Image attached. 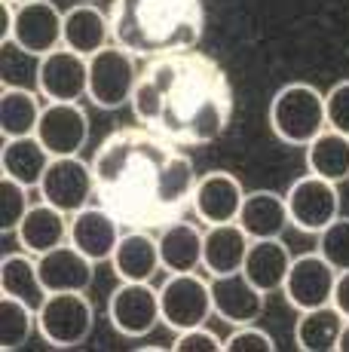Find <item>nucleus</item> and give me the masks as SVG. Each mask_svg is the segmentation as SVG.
<instances>
[{"instance_id": "nucleus-1", "label": "nucleus", "mask_w": 349, "mask_h": 352, "mask_svg": "<svg viewBox=\"0 0 349 352\" xmlns=\"http://www.w3.org/2000/svg\"><path fill=\"white\" fill-rule=\"evenodd\" d=\"M95 196L126 230H159L193 206L196 168L178 144L147 126L107 135L92 157Z\"/></svg>"}, {"instance_id": "nucleus-2", "label": "nucleus", "mask_w": 349, "mask_h": 352, "mask_svg": "<svg viewBox=\"0 0 349 352\" xmlns=\"http://www.w3.org/2000/svg\"><path fill=\"white\" fill-rule=\"evenodd\" d=\"M141 126L178 147L212 144L233 120V86L212 56L196 50L147 58L132 92Z\"/></svg>"}, {"instance_id": "nucleus-3", "label": "nucleus", "mask_w": 349, "mask_h": 352, "mask_svg": "<svg viewBox=\"0 0 349 352\" xmlns=\"http://www.w3.org/2000/svg\"><path fill=\"white\" fill-rule=\"evenodd\" d=\"M111 40L135 58L187 52L203 40L205 10L199 0H113Z\"/></svg>"}, {"instance_id": "nucleus-4", "label": "nucleus", "mask_w": 349, "mask_h": 352, "mask_svg": "<svg viewBox=\"0 0 349 352\" xmlns=\"http://www.w3.org/2000/svg\"><path fill=\"white\" fill-rule=\"evenodd\" d=\"M270 126L279 141L291 147H306L328 129L325 92L313 83H288L270 101Z\"/></svg>"}, {"instance_id": "nucleus-5", "label": "nucleus", "mask_w": 349, "mask_h": 352, "mask_svg": "<svg viewBox=\"0 0 349 352\" xmlns=\"http://www.w3.org/2000/svg\"><path fill=\"white\" fill-rule=\"evenodd\" d=\"M95 309H92L86 291H56L37 309V331L49 346L74 349L89 340Z\"/></svg>"}, {"instance_id": "nucleus-6", "label": "nucleus", "mask_w": 349, "mask_h": 352, "mask_svg": "<svg viewBox=\"0 0 349 352\" xmlns=\"http://www.w3.org/2000/svg\"><path fill=\"white\" fill-rule=\"evenodd\" d=\"M138 65L129 50L117 43H107L95 56H89V96L92 104L104 107V111H117V107L129 104L132 92L138 83Z\"/></svg>"}, {"instance_id": "nucleus-7", "label": "nucleus", "mask_w": 349, "mask_h": 352, "mask_svg": "<svg viewBox=\"0 0 349 352\" xmlns=\"http://www.w3.org/2000/svg\"><path fill=\"white\" fill-rule=\"evenodd\" d=\"M159 313L172 331L205 324L214 313L212 282L199 273H169V279L159 285Z\"/></svg>"}, {"instance_id": "nucleus-8", "label": "nucleus", "mask_w": 349, "mask_h": 352, "mask_svg": "<svg viewBox=\"0 0 349 352\" xmlns=\"http://www.w3.org/2000/svg\"><path fill=\"white\" fill-rule=\"evenodd\" d=\"M37 190L43 196V202L62 208L65 214L83 212L89 206V199L95 196L92 162H83L80 157H52Z\"/></svg>"}, {"instance_id": "nucleus-9", "label": "nucleus", "mask_w": 349, "mask_h": 352, "mask_svg": "<svg viewBox=\"0 0 349 352\" xmlns=\"http://www.w3.org/2000/svg\"><path fill=\"white\" fill-rule=\"evenodd\" d=\"M288 202V218H291V227L304 230V233H315L331 224L340 214V190L337 184L319 178V175H304L297 178L285 193Z\"/></svg>"}, {"instance_id": "nucleus-10", "label": "nucleus", "mask_w": 349, "mask_h": 352, "mask_svg": "<svg viewBox=\"0 0 349 352\" xmlns=\"http://www.w3.org/2000/svg\"><path fill=\"white\" fill-rule=\"evenodd\" d=\"M22 52L31 58H43L52 50L65 46V12L52 0H31V3L16 6V22H12V37Z\"/></svg>"}, {"instance_id": "nucleus-11", "label": "nucleus", "mask_w": 349, "mask_h": 352, "mask_svg": "<svg viewBox=\"0 0 349 352\" xmlns=\"http://www.w3.org/2000/svg\"><path fill=\"white\" fill-rule=\"evenodd\" d=\"M107 319L123 337H147L157 322H163L159 288L150 282H123L107 300Z\"/></svg>"}, {"instance_id": "nucleus-12", "label": "nucleus", "mask_w": 349, "mask_h": 352, "mask_svg": "<svg viewBox=\"0 0 349 352\" xmlns=\"http://www.w3.org/2000/svg\"><path fill=\"white\" fill-rule=\"evenodd\" d=\"M34 135L52 157H80L89 141V113L80 101H49Z\"/></svg>"}, {"instance_id": "nucleus-13", "label": "nucleus", "mask_w": 349, "mask_h": 352, "mask_svg": "<svg viewBox=\"0 0 349 352\" xmlns=\"http://www.w3.org/2000/svg\"><path fill=\"white\" fill-rule=\"evenodd\" d=\"M37 92L49 101H80L89 96V58L58 46L37 62Z\"/></svg>"}, {"instance_id": "nucleus-14", "label": "nucleus", "mask_w": 349, "mask_h": 352, "mask_svg": "<svg viewBox=\"0 0 349 352\" xmlns=\"http://www.w3.org/2000/svg\"><path fill=\"white\" fill-rule=\"evenodd\" d=\"M334 282H337V270L319 252H310V254H300L291 261V270H288V276H285L282 294L288 297V303H291L297 313H304V309H315V307L331 303Z\"/></svg>"}, {"instance_id": "nucleus-15", "label": "nucleus", "mask_w": 349, "mask_h": 352, "mask_svg": "<svg viewBox=\"0 0 349 352\" xmlns=\"http://www.w3.org/2000/svg\"><path fill=\"white\" fill-rule=\"evenodd\" d=\"M212 303L218 319L239 328V324H254L264 316L267 294L254 288L251 279L239 270V273L212 276Z\"/></svg>"}, {"instance_id": "nucleus-16", "label": "nucleus", "mask_w": 349, "mask_h": 352, "mask_svg": "<svg viewBox=\"0 0 349 352\" xmlns=\"http://www.w3.org/2000/svg\"><path fill=\"white\" fill-rule=\"evenodd\" d=\"M245 199V187L236 175L230 172H214L203 175L196 181V190H193V212L203 221L205 227L212 224H230L239 218V208Z\"/></svg>"}, {"instance_id": "nucleus-17", "label": "nucleus", "mask_w": 349, "mask_h": 352, "mask_svg": "<svg viewBox=\"0 0 349 352\" xmlns=\"http://www.w3.org/2000/svg\"><path fill=\"white\" fill-rule=\"evenodd\" d=\"M120 239H123V224H120L104 206H98V208L86 206L83 212L71 214L68 242L77 245L89 261H95V263L111 261Z\"/></svg>"}, {"instance_id": "nucleus-18", "label": "nucleus", "mask_w": 349, "mask_h": 352, "mask_svg": "<svg viewBox=\"0 0 349 352\" xmlns=\"http://www.w3.org/2000/svg\"><path fill=\"white\" fill-rule=\"evenodd\" d=\"M37 270L49 294H56V291H86L95 279V261H89L71 242H62L58 248L40 254Z\"/></svg>"}, {"instance_id": "nucleus-19", "label": "nucleus", "mask_w": 349, "mask_h": 352, "mask_svg": "<svg viewBox=\"0 0 349 352\" xmlns=\"http://www.w3.org/2000/svg\"><path fill=\"white\" fill-rule=\"evenodd\" d=\"M248 245H251V236L245 233L239 221L212 224L203 233V270L209 276L239 273L245 263Z\"/></svg>"}, {"instance_id": "nucleus-20", "label": "nucleus", "mask_w": 349, "mask_h": 352, "mask_svg": "<svg viewBox=\"0 0 349 352\" xmlns=\"http://www.w3.org/2000/svg\"><path fill=\"white\" fill-rule=\"evenodd\" d=\"M16 236H19V245H22L25 252L40 257V254L52 252V248H58L62 242H68L71 221L62 208H56V206L40 199L28 208V214H25V221L19 224Z\"/></svg>"}, {"instance_id": "nucleus-21", "label": "nucleus", "mask_w": 349, "mask_h": 352, "mask_svg": "<svg viewBox=\"0 0 349 352\" xmlns=\"http://www.w3.org/2000/svg\"><path fill=\"white\" fill-rule=\"evenodd\" d=\"M111 267L120 282H150L163 270L159 242L150 236V230H126L111 257Z\"/></svg>"}, {"instance_id": "nucleus-22", "label": "nucleus", "mask_w": 349, "mask_h": 352, "mask_svg": "<svg viewBox=\"0 0 349 352\" xmlns=\"http://www.w3.org/2000/svg\"><path fill=\"white\" fill-rule=\"evenodd\" d=\"M159 263L166 273H199L203 270V230L190 221L159 227Z\"/></svg>"}, {"instance_id": "nucleus-23", "label": "nucleus", "mask_w": 349, "mask_h": 352, "mask_svg": "<svg viewBox=\"0 0 349 352\" xmlns=\"http://www.w3.org/2000/svg\"><path fill=\"white\" fill-rule=\"evenodd\" d=\"M239 224L251 239H282L291 218H288V202L282 193L273 190H251L245 193L239 208Z\"/></svg>"}, {"instance_id": "nucleus-24", "label": "nucleus", "mask_w": 349, "mask_h": 352, "mask_svg": "<svg viewBox=\"0 0 349 352\" xmlns=\"http://www.w3.org/2000/svg\"><path fill=\"white\" fill-rule=\"evenodd\" d=\"M291 252L282 239H251L243 263V273L251 279L254 288L264 294H276L285 285V276L291 270Z\"/></svg>"}, {"instance_id": "nucleus-25", "label": "nucleus", "mask_w": 349, "mask_h": 352, "mask_svg": "<svg viewBox=\"0 0 349 352\" xmlns=\"http://www.w3.org/2000/svg\"><path fill=\"white\" fill-rule=\"evenodd\" d=\"M52 162V153L43 147L37 135H25V138H6L3 151H0V168L6 178H16L25 187H40L46 168Z\"/></svg>"}, {"instance_id": "nucleus-26", "label": "nucleus", "mask_w": 349, "mask_h": 352, "mask_svg": "<svg viewBox=\"0 0 349 352\" xmlns=\"http://www.w3.org/2000/svg\"><path fill=\"white\" fill-rule=\"evenodd\" d=\"M111 40V16L95 3H74L65 12V46L80 56H95Z\"/></svg>"}, {"instance_id": "nucleus-27", "label": "nucleus", "mask_w": 349, "mask_h": 352, "mask_svg": "<svg viewBox=\"0 0 349 352\" xmlns=\"http://www.w3.org/2000/svg\"><path fill=\"white\" fill-rule=\"evenodd\" d=\"M306 172L344 184L349 181V135L337 129H325L306 144Z\"/></svg>"}, {"instance_id": "nucleus-28", "label": "nucleus", "mask_w": 349, "mask_h": 352, "mask_svg": "<svg viewBox=\"0 0 349 352\" xmlns=\"http://www.w3.org/2000/svg\"><path fill=\"white\" fill-rule=\"evenodd\" d=\"M344 322H346V316L334 303L304 309L297 324H294V343L304 352H331V349H337Z\"/></svg>"}, {"instance_id": "nucleus-29", "label": "nucleus", "mask_w": 349, "mask_h": 352, "mask_svg": "<svg viewBox=\"0 0 349 352\" xmlns=\"http://www.w3.org/2000/svg\"><path fill=\"white\" fill-rule=\"evenodd\" d=\"M0 291L10 297H19L22 303H28L31 309H40L43 300L49 297L43 279L37 270V257L22 252V254H6L0 261Z\"/></svg>"}, {"instance_id": "nucleus-30", "label": "nucleus", "mask_w": 349, "mask_h": 352, "mask_svg": "<svg viewBox=\"0 0 349 352\" xmlns=\"http://www.w3.org/2000/svg\"><path fill=\"white\" fill-rule=\"evenodd\" d=\"M40 113H43V107H40V98L34 89L3 86V92H0V132H3V138L34 135Z\"/></svg>"}, {"instance_id": "nucleus-31", "label": "nucleus", "mask_w": 349, "mask_h": 352, "mask_svg": "<svg viewBox=\"0 0 349 352\" xmlns=\"http://www.w3.org/2000/svg\"><path fill=\"white\" fill-rule=\"evenodd\" d=\"M37 331V309L22 303L19 297L0 294V349H22Z\"/></svg>"}, {"instance_id": "nucleus-32", "label": "nucleus", "mask_w": 349, "mask_h": 352, "mask_svg": "<svg viewBox=\"0 0 349 352\" xmlns=\"http://www.w3.org/2000/svg\"><path fill=\"white\" fill-rule=\"evenodd\" d=\"M28 190L31 187L19 184L16 178H0V230L3 233H16L19 224L25 221L31 208V199H28Z\"/></svg>"}, {"instance_id": "nucleus-33", "label": "nucleus", "mask_w": 349, "mask_h": 352, "mask_svg": "<svg viewBox=\"0 0 349 352\" xmlns=\"http://www.w3.org/2000/svg\"><path fill=\"white\" fill-rule=\"evenodd\" d=\"M334 270H349V218L337 214L325 230L319 233V248H315Z\"/></svg>"}, {"instance_id": "nucleus-34", "label": "nucleus", "mask_w": 349, "mask_h": 352, "mask_svg": "<svg viewBox=\"0 0 349 352\" xmlns=\"http://www.w3.org/2000/svg\"><path fill=\"white\" fill-rule=\"evenodd\" d=\"M227 352H276V343L267 331L254 328V324H239L230 337L224 340Z\"/></svg>"}, {"instance_id": "nucleus-35", "label": "nucleus", "mask_w": 349, "mask_h": 352, "mask_svg": "<svg viewBox=\"0 0 349 352\" xmlns=\"http://www.w3.org/2000/svg\"><path fill=\"white\" fill-rule=\"evenodd\" d=\"M325 117L328 129L349 135V80H340L325 92Z\"/></svg>"}, {"instance_id": "nucleus-36", "label": "nucleus", "mask_w": 349, "mask_h": 352, "mask_svg": "<svg viewBox=\"0 0 349 352\" xmlns=\"http://www.w3.org/2000/svg\"><path fill=\"white\" fill-rule=\"evenodd\" d=\"M172 349L174 352H221L224 340L214 331L205 328V324H196V328L178 331V340L172 343Z\"/></svg>"}, {"instance_id": "nucleus-37", "label": "nucleus", "mask_w": 349, "mask_h": 352, "mask_svg": "<svg viewBox=\"0 0 349 352\" xmlns=\"http://www.w3.org/2000/svg\"><path fill=\"white\" fill-rule=\"evenodd\" d=\"M331 303L340 309V313L349 319V270H340L337 273V282H334V297Z\"/></svg>"}, {"instance_id": "nucleus-38", "label": "nucleus", "mask_w": 349, "mask_h": 352, "mask_svg": "<svg viewBox=\"0 0 349 352\" xmlns=\"http://www.w3.org/2000/svg\"><path fill=\"white\" fill-rule=\"evenodd\" d=\"M12 22H16V3L0 0V40L3 43H10V37H12Z\"/></svg>"}, {"instance_id": "nucleus-39", "label": "nucleus", "mask_w": 349, "mask_h": 352, "mask_svg": "<svg viewBox=\"0 0 349 352\" xmlns=\"http://www.w3.org/2000/svg\"><path fill=\"white\" fill-rule=\"evenodd\" d=\"M337 349H340V352H349V319L344 322V331H340V340H337Z\"/></svg>"}, {"instance_id": "nucleus-40", "label": "nucleus", "mask_w": 349, "mask_h": 352, "mask_svg": "<svg viewBox=\"0 0 349 352\" xmlns=\"http://www.w3.org/2000/svg\"><path fill=\"white\" fill-rule=\"evenodd\" d=\"M10 3H16V6H19V3H31V0H10Z\"/></svg>"}]
</instances>
